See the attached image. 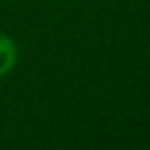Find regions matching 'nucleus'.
<instances>
[{"label": "nucleus", "instance_id": "nucleus-1", "mask_svg": "<svg viewBox=\"0 0 150 150\" xmlns=\"http://www.w3.org/2000/svg\"><path fill=\"white\" fill-rule=\"evenodd\" d=\"M15 62H17V47H15V43L6 35H0V76H4L6 72H11Z\"/></svg>", "mask_w": 150, "mask_h": 150}]
</instances>
